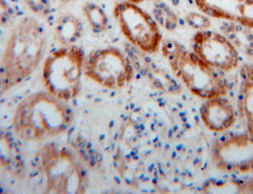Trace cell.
Returning <instances> with one entry per match:
<instances>
[{
	"instance_id": "1",
	"label": "cell",
	"mask_w": 253,
	"mask_h": 194,
	"mask_svg": "<svg viewBox=\"0 0 253 194\" xmlns=\"http://www.w3.org/2000/svg\"><path fill=\"white\" fill-rule=\"evenodd\" d=\"M47 45L46 32L37 18L26 16L15 24L0 59V99L37 71Z\"/></svg>"
},
{
	"instance_id": "2",
	"label": "cell",
	"mask_w": 253,
	"mask_h": 194,
	"mask_svg": "<svg viewBox=\"0 0 253 194\" xmlns=\"http://www.w3.org/2000/svg\"><path fill=\"white\" fill-rule=\"evenodd\" d=\"M74 120V111L69 104L47 91H36L15 108L13 132L26 142H45L65 133Z\"/></svg>"
},
{
	"instance_id": "3",
	"label": "cell",
	"mask_w": 253,
	"mask_h": 194,
	"mask_svg": "<svg viewBox=\"0 0 253 194\" xmlns=\"http://www.w3.org/2000/svg\"><path fill=\"white\" fill-rule=\"evenodd\" d=\"M160 52L172 75L189 91L203 100L227 96L228 81L215 69L174 39H163Z\"/></svg>"
},
{
	"instance_id": "4",
	"label": "cell",
	"mask_w": 253,
	"mask_h": 194,
	"mask_svg": "<svg viewBox=\"0 0 253 194\" xmlns=\"http://www.w3.org/2000/svg\"><path fill=\"white\" fill-rule=\"evenodd\" d=\"M47 194H85L89 178L85 166L67 147L48 142L37 154Z\"/></svg>"
},
{
	"instance_id": "5",
	"label": "cell",
	"mask_w": 253,
	"mask_h": 194,
	"mask_svg": "<svg viewBox=\"0 0 253 194\" xmlns=\"http://www.w3.org/2000/svg\"><path fill=\"white\" fill-rule=\"evenodd\" d=\"M86 53L80 46H61L42 62V82L45 91L64 102H71L82 89Z\"/></svg>"
},
{
	"instance_id": "6",
	"label": "cell",
	"mask_w": 253,
	"mask_h": 194,
	"mask_svg": "<svg viewBox=\"0 0 253 194\" xmlns=\"http://www.w3.org/2000/svg\"><path fill=\"white\" fill-rule=\"evenodd\" d=\"M113 15L122 35L134 48L147 54L160 51L163 36L151 13L124 0L114 5Z\"/></svg>"
},
{
	"instance_id": "7",
	"label": "cell",
	"mask_w": 253,
	"mask_h": 194,
	"mask_svg": "<svg viewBox=\"0 0 253 194\" xmlns=\"http://www.w3.org/2000/svg\"><path fill=\"white\" fill-rule=\"evenodd\" d=\"M84 76L103 88L121 90L132 82L134 68L125 52L109 46L86 56Z\"/></svg>"
},
{
	"instance_id": "8",
	"label": "cell",
	"mask_w": 253,
	"mask_h": 194,
	"mask_svg": "<svg viewBox=\"0 0 253 194\" xmlns=\"http://www.w3.org/2000/svg\"><path fill=\"white\" fill-rule=\"evenodd\" d=\"M211 156L214 167L221 171L253 173V139L246 130L218 137L211 146Z\"/></svg>"
},
{
	"instance_id": "9",
	"label": "cell",
	"mask_w": 253,
	"mask_h": 194,
	"mask_svg": "<svg viewBox=\"0 0 253 194\" xmlns=\"http://www.w3.org/2000/svg\"><path fill=\"white\" fill-rule=\"evenodd\" d=\"M191 51L218 72L229 73L240 64V52L229 39L212 30L197 31L191 38Z\"/></svg>"
},
{
	"instance_id": "10",
	"label": "cell",
	"mask_w": 253,
	"mask_h": 194,
	"mask_svg": "<svg viewBox=\"0 0 253 194\" xmlns=\"http://www.w3.org/2000/svg\"><path fill=\"white\" fill-rule=\"evenodd\" d=\"M198 10L210 17L253 30V0H194Z\"/></svg>"
},
{
	"instance_id": "11",
	"label": "cell",
	"mask_w": 253,
	"mask_h": 194,
	"mask_svg": "<svg viewBox=\"0 0 253 194\" xmlns=\"http://www.w3.org/2000/svg\"><path fill=\"white\" fill-rule=\"evenodd\" d=\"M199 115L205 127L217 133L228 131L237 119V112L226 96L204 100L199 109Z\"/></svg>"
},
{
	"instance_id": "12",
	"label": "cell",
	"mask_w": 253,
	"mask_h": 194,
	"mask_svg": "<svg viewBox=\"0 0 253 194\" xmlns=\"http://www.w3.org/2000/svg\"><path fill=\"white\" fill-rule=\"evenodd\" d=\"M15 137L14 132L0 126V168L14 179L23 180L27 173L25 159Z\"/></svg>"
},
{
	"instance_id": "13",
	"label": "cell",
	"mask_w": 253,
	"mask_h": 194,
	"mask_svg": "<svg viewBox=\"0 0 253 194\" xmlns=\"http://www.w3.org/2000/svg\"><path fill=\"white\" fill-rule=\"evenodd\" d=\"M237 110L246 131L253 139V65L244 64L240 68Z\"/></svg>"
},
{
	"instance_id": "14",
	"label": "cell",
	"mask_w": 253,
	"mask_h": 194,
	"mask_svg": "<svg viewBox=\"0 0 253 194\" xmlns=\"http://www.w3.org/2000/svg\"><path fill=\"white\" fill-rule=\"evenodd\" d=\"M83 33V22L72 13H64L55 21L54 37L61 46L76 45Z\"/></svg>"
},
{
	"instance_id": "15",
	"label": "cell",
	"mask_w": 253,
	"mask_h": 194,
	"mask_svg": "<svg viewBox=\"0 0 253 194\" xmlns=\"http://www.w3.org/2000/svg\"><path fill=\"white\" fill-rule=\"evenodd\" d=\"M201 191L207 194H253V178H211L204 183Z\"/></svg>"
},
{
	"instance_id": "16",
	"label": "cell",
	"mask_w": 253,
	"mask_h": 194,
	"mask_svg": "<svg viewBox=\"0 0 253 194\" xmlns=\"http://www.w3.org/2000/svg\"><path fill=\"white\" fill-rule=\"evenodd\" d=\"M224 35L239 52L253 57V30L228 22L224 26Z\"/></svg>"
},
{
	"instance_id": "17",
	"label": "cell",
	"mask_w": 253,
	"mask_h": 194,
	"mask_svg": "<svg viewBox=\"0 0 253 194\" xmlns=\"http://www.w3.org/2000/svg\"><path fill=\"white\" fill-rule=\"evenodd\" d=\"M82 12L93 33L101 34L109 29L110 20L108 14L98 4L87 1L82 6Z\"/></svg>"
},
{
	"instance_id": "18",
	"label": "cell",
	"mask_w": 253,
	"mask_h": 194,
	"mask_svg": "<svg viewBox=\"0 0 253 194\" xmlns=\"http://www.w3.org/2000/svg\"><path fill=\"white\" fill-rule=\"evenodd\" d=\"M139 63L145 67L144 72H146L147 77L156 88L171 92L175 89V87H179L176 81L174 80L175 78H171L165 70L159 68L155 63H149L147 58L141 59Z\"/></svg>"
},
{
	"instance_id": "19",
	"label": "cell",
	"mask_w": 253,
	"mask_h": 194,
	"mask_svg": "<svg viewBox=\"0 0 253 194\" xmlns=\"http://www.w3.org/2000/svg\"><path fill=\"white\" fill-rule=\"evenodd\" d=\"M152 15L160 28L167 31H174L177 28V14L164 2L155 3Z\"/></svg>"
},
{
	"instance_id": "20",
	"label": "cell",
	"mask_w": 253,
	"mask_h": 194,
	"mask_svg": "<svg viewBox=\"0 0 253 194\" xmlns=\"http://www.w3.org/2000/svg\"><path fill=\"white\" fill-rule=\"evenodd\" d=\"M187 25L190 29L197 31H205L209 30L211 26V21L210 19V16L203 13L202 12H191L189 13L185 17Z\"/></svg>"
},
{
	"instance_id": "21",
	"label": "cell",
	"mask_w": 253,
	"mask_h": 194,
	"mask_svg": "<svg viewBox=\"0 0 253 194\" xmlns=\"http://www.w3.org/2000/svg\"><path fill=\"white\" fill-rule=\"evenodd\" d=\"M26 7L39 17H47L52 12L51 0H22Z\"/></svg>"
},
{
	"instance_id": "22",
	"label": "cell",
	"mask_w": 253,
	"mask_h": 194,
	"mask_svg": "<svg viewBox=\"0 0 253 194\" xmlns=\"http://www.w3.org/2000/svg\"><path fill=\"white\" fill-rule=\"evenodd\" d=\"M15 10L7 0H0V27L11 26L15 19Z\"/></svg>"
},
{
	"instance_id": "23",
	"label": "cell",
	"mask_w": 253,
	"mask_h": 194,
	"mask_svg": "<svg viewBox=\"0 0 253 194\" xmlns=\"http://www.w3.org/2000/svg\"><path fill=\"white\" fill-rule=\"evenodd\" d=\"M127 2H130V3H133V4H137L139 5L142 2H144L145 0H126Z\"/></svg>"
},
{
	"instance_id": "24",
	"label": "cell",
	"mask_w": 253,
	"mask_h": 194,
	"mask_svg": "<svg viewBox=\"0 0 253 194\" xmlns=\"http://www.w3.org/2000/svg\"><path fill=\"white\" fill-rule=\"evenodd\" d=\"M59 2H61V3H63V4H66V3H68V2H70L71 0H58Z\"/></svg>"
}]
</instances>
